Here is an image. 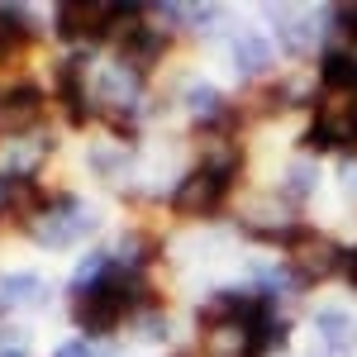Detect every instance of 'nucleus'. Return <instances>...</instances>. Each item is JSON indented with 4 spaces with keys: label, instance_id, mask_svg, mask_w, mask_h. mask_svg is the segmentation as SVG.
I'll list each match as a JSON object with an SVG mask.
<instances>
[{
    "label": "nucleus",
    "instance_id": "nucleus-1",
    "mask_svg": "<svg viewBox=\"0 0 357 357\" xmlns=\"http://www.w3.org/2000/svg\"><path fill=\"white\" fill-rule=\"evenodd\" d=\"M153 286H148V272H138L129 262L110 257V267L86 281V286H72V319L77 329L91 333V338H105L114 333L124 319H134L143 310H153Z\"/></svg>",
    "mask_w": 357,
    "mask_h": 357
},
{
    "label": "nucleus",
    "instance_id": "nucleus-2",
    "mask_svg": "<svg viewBox=\"0 0 357 357\" xmlns=\"http://www.w3.org/2000/svg\"><path fill=\"white\" fill-rule=\"evenodd\" d=\"M238 143L224 148V153H205V162L186 172L172 191V210L186 215V220H205V215H220L224 200L234 195V181H238Z\"/></svg>",
    "mask_w": 357,
    "mask_h": 357
},
{
    "label": "nucleus",
    "instance_id": "nucleus-3",
    "mask_svg": "<svg viewBox=\"0 0 357 357\" xmlns=\"http://www.w3.org/2000/svg\"><path fill=\"white\" fill-rule=\"evenodd\" d=\"M305 148L314 153H357V91H319Z\"/></svg>",
    "mask_w": 357,
    "mask_h": 357
},
{
    "label": "nucleus",
    "instance_id": "nucleus-4",
    "mask_svg": "<svg viewBox=\"0 0 357 357\" xmlns=\"http://www.w3.org/2000/svg\"><path fill=\"white\" fill-rule=\"evenodd\" d=\"M343 252H348V248H338L333 238H324V234L310 229L301 238V248L286 252V272H291L296 286H319V281H329V276H343Z\"/></svg>",
    "mask_w": 357,
    "mask_h": 357
},
{
    "label": "nucleus",
    "instance_id": "nucleus-5",
    "mask_svg": "<svg viewBox=\"0 0 357 357\" xmlns=\"http://www.w3.org/2000/svg\"><path fill=\"white\" fill-rule=\"evenodd\" d=\"M57 33L67 43H105L114 38V5H57Z\"/></svg>",
    "mask_w": 357,
    "mask_h": 357
},
{
    "label": "nucleus",
    "instance_id": "nucleus-6",
    "mask_svg": "<svg viewBox=\"0 0 357 357\" xmlns=\"http://www.w3.org/2000/svg\"><path fill=\"white\" fill-rule=\"evenodd\" d=\"M43 119V86L15 82L0 91V134H29Z\"/></svg>",
    "mask_w": 357,
    "mask_h": 357
},
{
    "label": "nucleus",
    "instance_id": "nucleus-7",
    "mask_svg": "<svg viewBox=\"0 0 357 357\" xmlns=\"http://www.w3.org/2000/svg\"><path fill=\"white\" fill-rule=\"evenodd\" d=\"M53 91H57V100H62V114H67L72 124H91V119H96V100H91V91H86L82 57H67V62H57Z\"/></svg>",
    "mask_w": 357,
    "mask_h": 357
},
{
    "label": "nucleus",
    "instance_id": "nucleus-8",
    "mask_svg": "<svg viewBox=\"0 0 357 357\" xmlns=\"http://www.w3.org/2000/svg\"><path fill=\"white\" fill-rule=\"evenodd\" d=\"M314 329L324 333L329 353H348V348H357V319H348L343 310H319V314H314Z\"/></svg>",
    "mask_w": 357,
    "mask_h": 357
},
{
    "label": "nucleus",
    "instance_id": "nucleus-9",
    "mask_svg": "<svg viewBox=\"0 0 357 357\" xmlns=\"http://www.w3.org/2000/svg\"><path fill=\"white\" fill-rule=\"evenodd\" d=\"M229 53H234V62H238V72H248V77H257V72L272 67V43L257 38V33H238V38L229 43Z\"/></svg>",
    "mask_w": 357,
    "mask_h": 357
},
{
    "label": "nucleus",
    "instance_id": "nucleus-10",
    "mask_svg": "<svg viewBox=\"0 0 357 357\" xmlns=\"http://www.w3.org/2000/svg\"><path fill=\"white\" fill-rule=\"evenodd\" d=\"M48 296L43 291V281L33 272H10V276H0V305L10 310V305H38Z\"/></svg>",
    "mask_w": 357,
    "mask_h": 357
},
{
    "label": "nucleus",
    "instance_id": "nucleus-11",
    "mask_svg": "<svg viewBox=\"0 0 357 357\" xmlns=\"http://www.w3.org/2000/svg\"><path fill=\"white\" fill-rule=\"evenodd\" d=\"M29 38H33V24L24 20V10L20 5H0V57L24 48Z\"/></svg>",
    "mask_w": 357,
    "mask_h": 357
},
{
    "label": "nucleus",
    "instance_id": "nucleus-12",
    "mask_svg": "<svg viewBox=\"0 0 357 357\" xmlns=\"http://www.w3.org/2000/svg\"><path fill=\"white\" fill-rule=\"evenodd\" d=\"M310 191H314V167L296 162L291 172H286V195H291V200H305Z\"/></svg>",
    "mask_w": 357,
    "mask_h": 357
},
{
    "label": "nucleus",
    "instance_id": "nucleus-13",
    "mask_svg": "<svg viewBox=\"0 0 357 357\" xmlns=\"http://www.w3.org/2000/svg\"><path fill=\"white\" fill-rule=\"evenodd\" d=\"M333 20H338V33L348 38V53H357V5H338Z\"/></svg>",
    "mask_w": 357,
    "mask_h": 357
},
{
    "label": "nucleus",
    "instance_id": "nucleus-14",
    "mask_svg": "<svg viewBox=\"0 0 357 357\" xmlns=\"http://www.w3.org/2000/svg\"><path fill=\"white\" fill-rule=\"evenodd\" d=\"M57 357H105V353H96L91 343H82V338H77V343H67V348H57Z\"/></svg>",
    "mask_w": 357,
    "mask_h": 357
},
{
    "label": "nucleus",
    "instance_id": "nucleus-15",
    "mask_svg": "<svg viewBox=\"0 0 357 357\" xmlns=\"http://www.w3.org/2000/svg\"><path fill=\"white\" fill-rule=\"evenodd\" d=\"M343 281L357 291V248H348V252H343Z\"/></svg>",
    "mask_w": 357,
    "mask_h": 357
}]
</instances>
